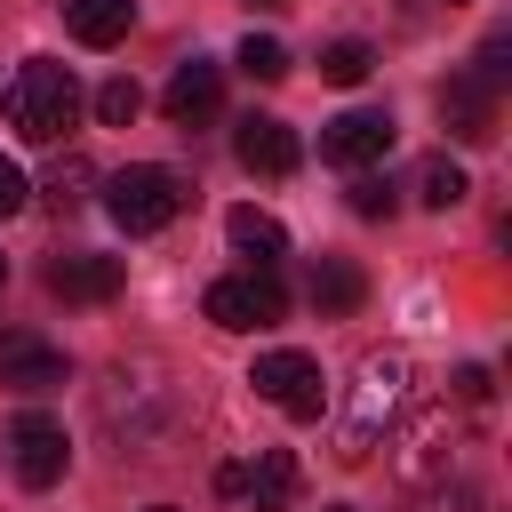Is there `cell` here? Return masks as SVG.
<instances>
[{"instance_id": "cell-1", "label": "cell", "mask_w": 512, "mask_h": 512, "mask_svg": "<svg viewBox=\"0 0 512 512\" xmlns=\"http://www.w3.org/2000/svg\"><path fill=\"white\" fill-rule=\"evenodd\" d=\"M176 408H184V392H176L168 360H152V352L112 360L104 384H96V416H104V432H112L120 448H152V440H168Z\"/></svg>"}, {"instance_id": "cell-2", "label": "cell", "mask_w": 512, "mask_h": 512, "mask_svg": "<svg viewBox=\"0 0 512 512\" xmlns=\"http://www.w3.org/2000/svg\"><path fill=\"white\" fill-rule=\"evenodd\" d=\"M400 392H408V360L400 352H368L352 368V400H344V424H336V464H368L384 424L400 416Z\"/></svg>"}, {"instance_id": "cell-3", "label": "cell", "mask_w": 512, "mask_h": 512, "mask_svg": "<svg viewBox=\"0 0 512 512\" xmlns=\"http://www.w3.org/2000/svg\"><path fill=\"white\" fill-rule=\"evenodd\" d=\"M72 120H80V80H72L56 56H32V64L8 80V128H16L24 144H56Z\"/></svg>"}, {"instance_id": "cell-4", "label": "cell", "mask_w": 512, "mask_h": 512, "mask_svg": "<svg viewBox=\"0 0 512 512\" xmlns=\"http://www.w3.org/2000/svg\"><path fill=\"white\" fill-rule=\"evenodd\" d=\"M184 176L176 168H160V160H128V168H112L104 176V208H112V224L128 232V240H144V232H160V224H176L184 216Z\"/></svg>"}, {"instance_id": "cell-5", "label": "cell", "mask_w": 512, "mask_h": 512, "mask_svg": "<svg viewBox=\"0 0 512 512\" xmlns=\"http://www.w3.org/2000/svg\"><path fill=\"white\" fill-rule=\"evenodd\" d=\"M464 464V424L448 408H416L400 424V448H392V472L408 488H448V472Z\"/></svg>"}, {"instance_id": "cell-6", "label": "cell", "mask_w": 512, "mask_h": 512, "mask_svg": "<svg viewBox=\"0 0 512 512\" xmlns=\"http://www.w3.org/2000/svg\"><path fill=\"white\" fill-rule=\"evenodd\" d=\"M200 312H208L216 328H232V336H248V328H280V312H288V288H280V272L248 264V272H224V280L200 296Z\"/></svg>"}, {"instance_id": "cell-7", "label": "cell", "mask_w": 512, "mask_h": 512, "mask_svg": "<svg viewBox=\"0 0 512 512\" xmlns=\"http://www.w3.org/2000/svg\"><path fill=\"white\" fill-rule=\"evenodd\" d=\"M248 384H256V400H272V408H280V416H296V424H312V416L328 408L320 360H312V352H296V344H272V352H256Z\"/></svg>"}, {"instance_id": "cell-8", "label": "cell", "mask_w": 512, "mask_h": 512, "mask_svg": "<svg viewBox=\"0 0 512 512\" xmlns=\"http://www.w3.org/2000/svg\"><path fill=\"white\" fill-rule=\"evenodd\" d=\"M64 464H72L64 424H56V416H40V408H24V416L8 424V472H16L24 488H56V480H64Z\"/></svg>"}, {"instance_id": "cell-9", "label": "cell", "mask_w": 512, "mask_h": 512, "mask_svg": "<svg viewBox=\"0 0 512 512\" xmlns=\"http://www.w3.org/2000/svg\"><path fill=\"white\" fill-rule=\"evenodd\" d=\"M392 112H336L328 128H320V160L328 168H376L384 152H392Z\"/></svg>"}, {"instance_id": "cell-10", "label": "cell", "mask_w": 512, "mask_h": 512, "mask_svg": "<svg viewBox=\"0 0 512 512\" xmlns=\"http://www.w3.org/2000/svg\"><path fill=\"white\" fill-rule=\"evenodd\" d=\"M120 280H128L120 256H96V248L48 256V296H64V304H104V296H120Z\"/></svg>"}, {"instance_id": "cell-11", "label": "cell", "mask_w": 512, "mask_h": 512, "mask_svg": "<svg viewBox=\"0 0 512 512\" xmlns=\"http://www.w3.org/2000/svg\"><path fill=\"white\" fill-rule=\"evenodd\" d=\"M0 384L8 392H56L64 384V352L32 328H0Z\"/></svg>"}, {"instance_id": "cell-12", "label": "cell", "mask_w": 512, "mask_h": 512, "mask_svg": "<svg viewBox=\"0 0 512 512\" xmlns=\"http://www.w3.org/2000/svg\"><path fill=\"white\" fill-rule=\"evenodd\" d=\"M216 104H224V72L216 64H176L168 72V88H160V112L176 120V128H200V120H216Z\"/></svg>"}, {"instance_id": "cell-13", "label": "cell", "mask_w": 512, "mask_h": 512, "mask_svg": "<svg viewBox=\"0 0 512 512\" xmlns=\"http://www.w3.org/2000/svg\"><path fill=\"white\" fill-rule=\"evenodd\" d=\"M232 152H240V168H256V176H288L296 168V128L288 120H272V112H248L240 128H232Z\"/></svg>"}, {"instance_id": "cell-14", "label": "cell", "mask_w": 512, "mask_h": 512, "mask_svg": "<svg viewBox=\"0 0 512 512\" xmlns=\"http://www.w3.org/2000/svg\"><path fill=\"white\" fill-rule=\"evenodd\" d=\"M440 120H448L456 144H488V136H496V88H480L472 72H456V80L440 88Z\"/></svg>"}, {"instance_id": "cell-15", "label": "cell", "mask_w": 512, "mask_h": 512, "mask_svg": "<svg viewBox=\"0 0 512 512\" xmlns=\"http://www.w3.org/2000/svg\"><path fill=\"white\" fill-rule=\"evenodd\" d=\"M128 24H136V0H64V32H72L80 48L128 40Z\"/></svg>"}, {"instance_id": "cell-16", "label": "cell", "mask_w": 512, "mask_h": 512, "mask_svg": "<svg viewBox=\"0 0 512 512\" xmlns=\"http://www.w3.org/2000/svg\"><path fill=\"white\" fill-rule=\"evenodd\" d=\"M360 296H368V280H360L352 256H320V264H312V312H320V320L360 312Z\"/></svg>"}, {"instance_id": "cell-17", "label": "cell", "mask_w": 512, "mask_h": 512, "mask_svg": "<svg viewBox=\"0 0 512 512\" xmlns=\"http://www.w3.org/2000/svg\"><path fill=\"white\" fill-rule=\"evenodd\" d=\"M296 488H304L296 456H288V448H264V456L248 464V488H240V496H248L256 512H288V504H296Z\"/></svg>"}, {"instance_id": "cell-18", "label": "cell", "mask_w": 512, "mask_h": 512, "mask_svg": "<svg viewBox=\"0 0 512 512\" xmlns=\"http://www.w3.org/2000/svg\"><path fill=\"white\" fill-rule=\"evenodd\" d=\"M224 232H232V248H240L248 264H264V272L288 256V232H280V216H264V208H232Z\"/></svg>"}, {"instance_id": "cell-19", "label": "cell", "mask_w": 512, "mask_h": 512, "mask_svg": "<svg viewBox=\"0 0 512 512\" xmlns=\"http://www.w3.org/2000/svg\"><path fill=\"white\" fill-rule=\"evenodd\" d=\"M368 72H376V48H368V40H328V48H320V80L360 88Z\"/></svg>"}, {"instance_id": "cell-20", "label": "cell", "mask_w": 512, "mask_h": 512, "mask_svg": "<svg viewBox=\"0 0 512 512\" xmlns=\"http://www.w3.org/2000/svg\"><path fill=\"white\" fill-rule=\"evenodd\" d=\"M88 184H96V168H88V152H64V160L48 168V184H40V192H48V208H64V216H72V208L88 200Z\"/></svg>"}, {"instance_id": "cell-21", "label": "cell", "mask_w": 512, "mask_h": 512, "mask_svg": "<svg viewBox=\"0 0 512 512\" xmlns=\"http://www.w3.org/2000/svg\"><path fill=\"white\" fill-rule=\"evenodd\" d=\"M464 192H472V184H464V168H456L448 152H432V160H424V176H416V200H424V208H456Z\"/></svg>"}, {"instance_id": "cell-22", "label": "cell", "mask_w": 512, "mask_h": 512, "mask_svg": "<svg viewBox=\"0 0 512 512\" xmlns=\"http://www.w3.org/2000/svg\"><path fill=\"white\" fill-rule=\"evenodd\" d=\"M232 64H240V72H248V80H264V88H272V80H288V48H280V40H272V32H248V40H240V56H232Z\"/></svg>"}, {"instance_id": "cell-23", "label": "cell", "mask_w": 512, "mask_h": 512, "mask_svg": "<svg viewBox=\"0 0 512 512\" xmlns=\"http://www.w3.org/2000/svg\"><path fill=\"white\" fill-rule=\"evenodd\" d=\"M136 112H144V88H136L128 72H112V80L96 88V120H104V128H128Z\"/></svg>"}, {"instance_id": "cell-24", "label": "cell", "mask_w": 512, "mask_h": 512, "mask_svg": "<svg viewBox=\"0 0 512 512\" xmlns=\"http://www.w3.org/2000/svg\"><path fill=\"white\" fill-rule=\"evenodd\" d=\"M472 80H480V88H504V80H512V32H488V40H480V72H472Z\"/></svg>"}, {"instance_id": "cell-25", "label": "cell", "mask_w": 512, "mask_h": 512, "mask_svg": "<svg viewBox=\"0 0 512 512\" xmlns=\"http://www.w3.org/2000/svg\"><path fill=\"white\" fill-rule=\"evenodd\" d=\"M392 208H400V192H392L384 176H360V184H352V216L376 224V216H392Z\"/></svg>"}, {"instance_id": "cell-26", "label": "cell", "mask_w": 512, "mask_h": 512, "mask_svg": "<svg viewBox=\"0 0 512 512\" xmlns=\"http://www.w3.org/2000/svg\"><path fill=\"white\" fill-rule=\"evenodd\" d=\"M24 192H32V184H24V168H16V160H0V216H16V208H24Z\"/></svg>"}, {"instance_id": "cell-27", "label": "cell", "mask_w": 512, "mask_h": 512, "mask_svg": "<svg viewBox=\"0 0 512 512\" xmlns=\"http://www.w3.org/2000/svg\"><path fill=\"white\" fill-rule=\"evenodd\" d=\"M456 392H464V400H488L496 384H488V368H464V376H456Z\"/></svg>"}, {"instance_id": "cell-28", "label": "cell", "mask_w": 512, "mask_h": 512, "mask_svg": "<svg viewBox=\"0 0 512 512\" xmlns=\"http://www.w3.org/2000/svg\"><path fill=\"white\" fill-rule=\"evenodd\" d=\"M248 488V464H216V496H240Z\"/></svg>"}, {"instance_id": "cell-29", "label": "cell", "mask_w": 512, "mask_h": 512, "mask_svg": "<svg viewBox=\"0 0 512 512\" xmlns=\"http://www.w3.org/2000/svg\"><path fill=\"white\" fill-rule=\"evenodd\" d=\"M440 512H480V496H456V504H440Z\"/></svg>"}, {"instance_id": "cell-30", "label": "cell", "mask_w": 512, "mask_h": 512, "mask_svg": "<svg viewBox=\"0 0 512 512\" xmlns=\"http://www.w3.org/2000/svg\"><path fill=\"white\" fill-rule=\"evenodd\" d=\"M256 8H288V0H256Z\"/></svg>"}, {"instance_id": "cell-31", "label": "cell", "mask_w": 512, "mask_h": 512, "mask_svg": "<svg viewBox=\"0 0 512 512\" xmlns=\"http://www.w3.org/2000/svg\"><path fill=\"white\" fill-rule=\"evenodd\" d=\"M440 8H472V0H440Z\"/></svg>"}, {"instance_id": "cell-32", "label": "cell", "mask_w": 512, "mask_h": 512, "mask_svg": "<svg viewBox=\"0 0 512 512\" xmlns=\"http://www.w3.org/2000/svg\"><path fill=\"white\" fill-rule=\"evenodd\" d=\"M328 512H352V504H328Z\"/></svg>"}, {"instance_id": "cell-33", "label": "cell", "mask_w": 512, "mask_h": 512, "mask_svg": "<svg viewBox=\"0 0 512 512\" xmlns=\"http://www.w3.org/2000/svg\"><path fill=\"white\" fill-rule=\"evenodd\" d=\"M0 280H8V256H0Z\"/></svg>"}, {"instance_id": "cell-34", "label": "cell", "mask_w": 512, "mask_h": 512, "mask_svg": "<svg viewBox=\"0 0 512 512\" xmlns=\"http://www.w3.org/2000/svg\"><path fill=\"white\" fill-rule=\"evenodd\" d=\"M152 512H176V504H152Z\"/></svg>"}]
</instances>
